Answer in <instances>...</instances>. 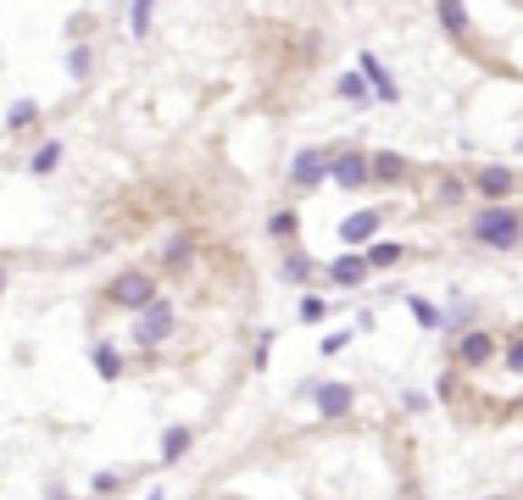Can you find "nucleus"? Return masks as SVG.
Listing matches in <instances>:
<instances>
[{"label": "nucleus", "instance_id": "nucleus-1", "mask_svg": "<svg viewBox=\"0 0 523 500\" xmlns=\"http://www.w3.org/2000/svg\"><path fill=\"white\" fill-rule=\"evenodd\" d=\"M468 233H473L484 250H518L523 245V212H512V206H484Z\"/></svg>", "mask_w": 523, "mask_h": 500}, {"label": "nucleus", "instance_id": "nucleus-2", "mask_svg": "<svg viewBox=\"0 0 523 500\" xmlns=\"http://www.w3.org/2000/svg\"><path fill=\"white\" fill-rule=\"evenodd\" d=\"M173 328H179V317H173V300H151V306L134 317V345L140 350H151V345H161V340H173Z\"/></svg>", "mask_w": 523, "mask_h": 500}, {"label": "nucleus", "instance_id": "nucleus-3", "mask_svg": "<svg viewBox=\"0 0 523 500\" xmlns=\"http://www.w3.org/2000/svg\"><path fill=\"white\" fill-rule=\"evenodd\" d=\"M106 295H112V306H123V312H145L156 300V278L151 273H117Z\"/></svg>", "mask_w": 523, "mask_h": 500}, {"label": "nucleus", "instance_id": "nucleus-4", "mask_svg": "<svg viewBox=\"0 0 523 500\" xmlns=\"http://www.w3.org/2000/svg\"><path fill=\"white\" fill-rule=\"evenodd\" d=\"M329 178H335L340 189H362V184H373V173H368V150L329 156Z\"/></svg>", "mask_w": 523, "mask_h": 500}, {"label": "nucleus", "instance_id": "nucleus-5", "mask_svg": "<svg viewBox=\"0 0 523 500\" xmlns=\"http://www.w3.org/2000/svg\"><path fill=\"white\" fill-rule=\"evenodd\" d=\"M496 333H484V328H473V333H463L456 340V367H484V361H496Z\"/></svg>", "mask_w": 523, "mask_h": 500}, {"label": "nucleus", "instance_id": "nucleus-6", "mask_svg": "<svg viewBox=\"0 0 523 500\" xmlns=\"http://www.w3.org/2000/svg\"><path fill=\"white\" fill-rule=\"evenodd\" d=\"M323 178H329V156L323 150H301L296 161H289V184L296 189H317Z\"/></svg>", "mask_w": 523, "mask_h": 500}, {"label": "nucleus", "instance_id": "nucleus-7", "mask_svg": "<svg viewBox=\"0 0 523 500\" xmlns=\"http://www.w3.org/2000/svg\"><path fill=\"white\" fill-rule=\"evenodd\" d=\"M312 400H317V412H323V417H345V412L356 406V389H351V384H317Z\"/></svg>", "mask_w": 523, "mask_h": 500}, {"label": "nucleus", "instance_id": "nucleus-8", "mask_svg": "<svg viewBox=\"0 0 523 500\" xmlns=\"http://www.w3.org/2000/svg\"><path fill=\"white\" fill-rule=\"evenodd\" d=\"M473 189L484 200H507L518 189V173H512V167H484V173H473Z\"/></svg>", "mask_w": 523, "mask_h": 500}, {"label": "nucleus", "instance_id": "nucleus-9", "mask_svg": "<svg viewBox=\"0 0 523 500\" xmlns=\"http://www.w3.org/2000/svg\"><path fill=\"white\" fill-rule=\"evenodd\" d=\"M368 273H373V267H368V256L345 250V256L329 267V284H345V289H356V284H368Z\"/></svg>", "mask_w": 523, "mask_h": 500}, {"label": "nucleus", "instance_id": "nucleus-10", "mask_svg": "<svg viewBox=\"0 0 523 500\" xmlns=\"http://www.w3.org/2000/svg\"><path fill=\"white\" fill-rule=\"evenodd\" d=\"M379 223H384V212H356V217L340 223V240H345V245H368L373 233H379Z\"/></svg>", "mask_w": 523, "mask_h": 500}, {"label": "nucleus", "instance_id": "nucleus-11", "mask_svg": "<svg viewBox=\"0 0 523 500\" xmlns=\"http://www.w3.org/2000/svg\"><path fill=\"white\" fill-rule=\"evenodd\" d=\"M362 73H368V84H373V100H401L396 78L384 73V61H379V56H362Z\"/></svg>", "mask_w": 523, "mask_h": 500}, {"label": "nucleus", "instance_id": "nucleus-12", "mask_svg": "<svg viewBox=\"0 0 523 500\" xmlns=\"http://www.w3.org/2000/svg\"><path fill=\"white\" fill-rule=\"evenodd\" d=\"M368 173H373L379 184H401V178H407V161L384 150V156H368Z\"/></svg>", "mask_w": 523, "mask_h": 500}, {"label": "nucleus", "instance_id": "nucleus-13", "mask_svg": "<svg viewBox=\"0 0 523 500\" xmlns=\"http://www.w3.org/2000/svg\"><path fill=\"white\" fill-rule=\"evenodd\" d=\"M56 167H61V145H56V140H45L34 156H28V173H34V178H50Z\"/></svg>", "mask_w": 523, "mask_h": 500}, {"label": "nucleus", "instance_id": "nucleus-14", "mask_svg": "<svg viewBox=\"0 0 523 500\" xmlns=\"http://www.w3.org/2000/svg\"><path fill=\"white\" fill-rule=\"evenodd\" d=\"M189 440H195L189 428H168V433H161V461H184L189 456Z\"/></svg>", "mask_w": 523, "mask_h": 500}, {"label": "nucleus", "instance_id": "nucleus-15", "mask_svg": "<svg viewBox=\"0 0 523 500\" xmlns=\"http://www.w3.org/2000/svg\"><path fill=\"white\" fill-rule=\"evenodd\" d=\"M95 373H101L106 384L123 378V356H117V345H95Z\"/></svg>", "mask_w": 523, "mask_h": 500}, {"label": "nucleus", "instance_id": "nucleus-16", "mask_svg": "<svg viewBox=\"0 0 523 500\" xmlns=\"http://www.w3.org/2000/svg\"><path fill=\"white\" fill-rule=\"evenodd\" d=\"M451 33H468V6H456V0H440V12H435Z\"/></svg>", "mask_w": 523, "mask_h": 500}, {"label": "nucleus", "instance_id": "nucleus-17", "mask_svg": "<svg viewBox=\"0 0 523 500\" xmlns=\"http://www.w3.org/2000/svg\"><path fill=\"white\" fill-rule=\"evenodd\" d=\"M312 273H317L312 256H289L284 261V284H312Z\"/></svg>", "mask_w": 523, "mask_h": 500}, {"label": "nucleus", "instance_id": "nucleus-18", "mask_svg": "<svg viewBox=\"0 0 523 500\" xmlns=\"http://www.w3.org/2000/svg\"><path fill=\"white\" fill-rule=\"evenodd\" d=\"M89 67H95V56H89V45H73V50H68V73H73V78L84 84V78H89Z\"/></svg>", "mask_w": 523, "mask_h": 500}, {"label": "nucleus", "instance_id": "nucleus-19", "mask_svg": "<svg viewBox=\"0 0 523 500\" xmlns=\"http://www.w3.org/2000/svg\"><path fill=\"white\" fill-rule=\"evenodd\" d=\"M396 261H401V245H390V240H379L368 250V267H396Z\"/></svg>", "mask_w": 523, "mask_h": 500}, {"label": "nucleus", "instance_id": "nucleus-20", "mask_svg": "<svg viewBox=\"0 0 523 500\" xmlns=\"http://www.w3.org/2000/svg\"><path fill=\"white\" fill-rule=\"evenodd\" d=\"M335 89H340V95H345V100H356V106H362V100H368V95H373V89H368V84H362V78H356V73H345V78H340V84H335Z\"/></svg>", "mask_w": 523, "mask_h": 500}, {"label": "nucleus", "instance_id": "nucleus-21", "mask_svg": "<svg viewBox=\"0 0 523 500\" xmlns=\"http://www.w3.org/2000/svg\"><path fill=\"white\" fill-rule=\"evenodd\" d=\"M323 317H329V300H323V295H307V300H301V323H323Z\"/></svg>", "mask_w": 523, "mask_h": 500}, {"label": "nucleus", "instance_id": "nucleus-22", "mask_svg": "<svg viewBox=\"0 0 523 500\" xmlns=\"http://www.w3.org/2000/svg\"><path fill=\"white\" fill-rule=\"evenodd\" d=\"M435 195H440V206H456V200L468 195V184H463V178H440V189H435Z\"/></svg>", "mask_w": 523, "mask_h": 500}, {"label": "nucleus", "instance_id": "nucleus-23", "mask_svg": "<svg viewBox=\"0 0 523 500\" xmlns=\"http://www.w3.org/2000/svg\"><path fill=\"white\" fill-rule=\"evenodd\" d=\"M128 23H134V33H151V23H156V6H145V0H140V6H128Z\"/></svg>", "mask_w": 523, "mask_h": 500}, {"label": "nucleus", "instance_id": "nucleus-24", "mask_svg": "<svg viewBox=\"0 0 523 500\" xmlns=\"http://www.w3.org/2000/svg\"><path fill=\"white\" fill-rule=\"evenodd\" d=\"M501 350H507V356H501V361H507V373H518V378H523V333H518V340H507Z\"/></svg>", "mask_w": 523, "mask_h": 500}, {"label": "nucleus", "instance_id": "nucleus-25", "mask_svg": "<svg viewBox=\"0 0 523 500\" xmlns=\"http://www.w3.org/2000/svg\"><path fill=\"white\" fill-rule=\"evenodd\" d=\"M412 306V317H417V328H440V312L429 306V300H407Z\"/></svg>", "mask_w": 523, "mask_h": 500}, {"label": "nucleus", "instance_id": "nucleus-26", "mask_svg": "<svg viewBox=\"0 0 523 500\" xmlns=\"http://www.w3.org/2000/svg\"><path fill=\"white\" fill-rule=\"evenodd\" d=\"M34 117H40V106H34V100H17V106H12V117H6V123H12V128H28V123H34Z\"/></svg>", "mask_w": 523, "mask_h": 500}, {"label": "nucleus", "instance_id": "nucleus-27", "mask_svg": "<svg viewBox=\"0 0 523 500\" xmlns=\"http://www.w3.org/2000/svg\"><path fill=\"white\" fill-rule=\"evenodd\" d=\"M268 233H273V240H289V233H296V212H279V217L268 223Z\"/></svg>", "mask_w": 523, "mask_h": 500}, {"label": "nucleus", "instance_id": "nucleus-28", "mask_svg": "<svg viewBox=\"0 0 523 500\" xmlns=\"http://www.w3.org/2000/svg\"><path fill=\"white\" fill-rule=\"evenodd\" d=\"M268 350H273V333H262V340H256V356H251V367H256V373L268 367Z\"/></svg>", "mask_w": 523, "mask_h": 500}, {"label": "nucleus", "instance_id": "nucleus-29", "mask_svg": "<svg viewBox=\"0 0 523 500\" xmlns=\"http://www.w3.org/2000/svg\"><path fill=\"white\" fill-rule=\"evenodd\" d=\"M184 256H189V240H173V245H168V261L184 267Z\"/></svg>", "mask_w": 523, "mask_h": 500}, {"label": "nucleus", "instance_id": "nucleus-30", "mask_svg": "<svg viewBox=\"0 0 523 500\" xmlns=\"http://www.w3.org/2000/svg\"><path fill=\"white\" fill-rule=\"evenodd\" d=\"M117 484H123V478H117V473H101V478H95V495H112V489H117Z\"/></svg>", "mask_w": 523, "mask_h": 500}, {"label": "nucleus", "instance_id": "nucleus-31", "mask_svg": "<svg viewBox=\"0 0 523 500\" xmlns=\"http://www.w3.org/2000/svg\"><path fill=\"white\" fill-rule=\"evenodd\" d=\"M0 295H6V267H0Z\"/></svg>", "mask_w": 523, "mask_h": 500}, {"label": "nucleus", "instance_id": "nucleus-32", "mask_svg": "<svg viewBox=\"0 0 523 500\" xmlns=\"http://www.w3.org/2000/svg\"><path fill=\"white\" fill-rule=\"evenodd\" d=\"M490 500H512V495H490Z\"/></svg>", "mask_w": 523, "mask_h": 500}]
</instances>
